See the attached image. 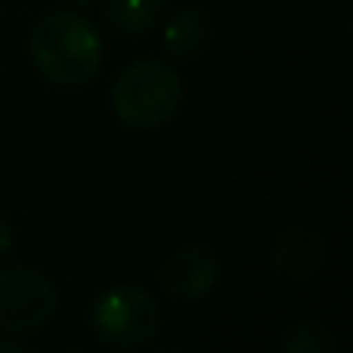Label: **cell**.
I'll use <instances>...</instances> for the list:
<instances>
[{
	"label": "cell",
	"instance_id": "6da1fadb",
	"mask_svg": "<svg viewBox=\"0 0 353 353\" xmlns=\"http://www.w3.org/2000/svg\"><path fill=\"white\" fill-rule=\"evenodd\" d=\"M28 53L41 78L56 87H84L99 74L105 41L81 12H50L31 28Z\"/></svg>",
	"mask_w": 353,
	"mask_h": 353
},
{
	"label": "cell",
	"instance_id": "7a4b0ae2",
	"mask_svg": "<svg viewBox=\"0 0 353 353\" xmlns=\"http://www.w3.org/2000/svg\"><path fill=\"white\" fill-rule=\"evenodd\" d=\"M183 81L161 59H137L115 78L112 112L130 130H159L180 112Z\"/></svg>",
	"mask_w": 353,
	"mask_h": 353
},
{
	"label": "cell",
	"instance_id": "3957f363",
	"mask_svg": "<svg viewBox=\"0 0 353 353\" xmlns=\"http://www.w3.org/2000/svg\"><path fill=\"white\" fill-rule=\"evenodd\" d=\"M161 325V310L143 285H109L90 304V332L99 344L115 350L146 347Z\"/></svg>",
	"mask_w": 353,
	"mask_h": 353
},
{
	"label": "cell",
	"instance_id": "277c9868",
	"mask_svg": "<svg viewBox=\"0 0 353 353\" xmlns=\"http://www.w3.org/2000/svg\"><path fill=\"white\" fill-rule=\"evenodd\" d=\"M59 307L53 279L34 267H0V335H34Z\"/></svg>",
	"mask_w": 353,
	"mask_h": 353
},
{
	"label": "cell",
	"instance_id": "5b68a950",
	"mask_svg": "<svg viewBox=\"0 0 353 353\" xmlns=\"http://www.w3.org/2000/svg\"><path fill=\"white\" fill-rule=\"evenodd\" d=\"M159 282L168 298L174 301H201L217 288L220 263L214 251L205 245H186L165 261Z\"/></svg>",
	"mask_w": 353,
	"mask_h": 353
},
{
	"label": "cell",
	"instance_id": "8992f818",
	"mask_svg": "<svg viewBox=\"0 0 353 353\" xmlns=\"http://www.w3.org/2000/svg\"><path fill=\"white\" fill-rule=\"evenodd\" d=\"M329 242L316 226H288L270 248V267L288 282H307L319 273Z\"/></svg>",
	"mask_w": 353,
	"mask_h": 353
},
{
	"label": "cell",
	"instance_id": "52a82bcc",
	"mask_svg": "<svg viewBox=\"0 0 353 353\" xmlns=\"http://www.w3.org/2000/svg\"><path fill=\"white\" fill-rule=\"evenodd\" d=\"M211 41V19L199 6H180L165 25V50L174 59H189Z\"/></svg>",
	"mask_w": 353,
	"mask_h": 353
},
{
	"label": "cell",
	"instance_id": "ba28073f",
	"mask_svg": "<svg viewBox=\"0 0 353 353\" xmlns=\"http://www.w3.org/2000/svg\"><path fill=\"white\" fill-rule=\"evenodd\" d=\"M103 19L118 34H146L161 19V0H109Z\"/></svg>",
	"mask_w": 353,
	"mask_h": 353
},
{
	"label": "cell",
	"instance_id": "9c48e42d",
	"mask_svg": "<svg viewBox=\"0 0 353 353\" xmlns=\"http://www.w3.org/2000/svg\"><path fill=\"white\" fill-rule=\"evenodd\" d=\"M282 350L285 353H332L335 350V338L323 323H294L282 338Z\"/></svg>",
	"mask_w": 353,
	"mask_h": 353
},
{
	"label": "cell",
	"instance_id": "30bf717a",
	"mask_svg": "<svg viewBox=\"0 0 353 353\" xmlns=\"http://www.w3.org/2000/svg\"><path fill=\"white\" fill-rule=\"evenodd\" d=\"M12 251V226L6 217H0V257Z\"/></svg>",
	"mask_w": 353,
	"mask_h": 353
},
{
	"label": "cell",
	"instance_id": "8fae6325",
	"mask_svg": "<svg viewBox=\"0 0 353 353\" xmlns=\"http://www.w3.org/2000/svg\"><path fill=\"white\" fill-rule=\"evenodd\" d=\"M0 350H6V353H22L25 347L19 341H10V338H6V341H0Z\"/></svg>",
	"mask_w": 353,
	"mask_h": 353
},
{
	"label": "cell",
	"instance_id": "7c38bea8",
	"mask_svg": "<svg viewBox=\"0 0 353 353\" xmlns=\"http://www.w3.org/2000/svg\"><path fill=\"white\" fill-rule=\"evenodd\" d=\"M72 3H78V6H87V3H97V0H72Z\"/></svg>",
	"mask_w": 353,
	"mask_h": 353
}]
</instances>
